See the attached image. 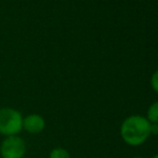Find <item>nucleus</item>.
Returning <instances> with one entry per match:
<instances>
[{
	"instance_id": "1",
	"label": "nucleus",
	"mask_w": 158,
	"mask_h": 158,
	"mask_svg": "<svg viewBox=\"0 0 158 158\" xmlns=\"http://www.w3.org/2000/svg\"><path fill=\"white\" fill-rule=\"evenodd\" d=\"M119 135L127 145L140 146L151 137V123L143 115H130L121 124Z\"/></svg>"
},
{
	"instance_id": "2",
	"label": "nucleus",
	"mask_w": 158,
	"mask_h": 158,
	"mask_svg": "<svg viewBox=\"0 0 158 158\" xmlns=\"http://www.w3.org/2000/svg\"><path fill=\"white\" fill-rule=\"evenodd\" d=\"M23 114L10 106L0 108V135L4 137L17 135L23 131Z\"/></svg>"
},
{
	"instance_id": "3",
	"label": "nucleus",
	"mask_w": 158,
	"mask_h": 158,
	"mask_svg": "<svg viewBox=\"0 0 158 158\" xmlns=\"http://www.w3.org/2000/svg\"><path fill=\"white\" fill-rule=\"evenodd\" d=\"M27 143L19 135L4 137L0 143V158H24Z\"/></svg>"
},
{
	"instance_id": "4",
	"label": "nucleus",
	"mask_w": 158,
	"mask_h": 158,
	"mask_svg": "<svg viewBox=\"0 0 158 158\" xmlns=\"http://www.w3.org/2000/svg\"><path fill=\"white\" fill-rule=\"evenodd\" d=\"M46 127L45 118L41 114L30 113L23 118V130L29 135H39L43 132Z\"/></svg>"
},
{
	"instance_id": "5",
	"label": "nucleus",
	"mask_w": 158,
	"mask_h": 158,
	"mask_svg": "<svg viewBox=\"0 0 158 158\" xmlns=\"http://www.w3.org/2000/svg\"><path fill=\"white\" fill-rule=\"evenodd\" d=\"M145 117L151 124H158V100L150 104Z\"/></svg>"
},
{
	"instance_id": "6",
	"label": "nucleus",
	"mask_w": 158,
	"mask_h": 158,
	"mask_svg": "<svg viewBox=\"0 0 158 158\" xmlns=\"http://www.w3.org/2000/svg\"><path fill=\"white\" fill-rule=\"evenodd\" d=\"M48 158H71V155L67 148L57 146L51 150V152L48 153Z\"/></svg>"
},
{
	"instance_id": "7",
	"label": "nucleus",
	"mask_w": 158,
	"mask_h": 158,
	"mask_svg": "<svg viewBox=\"0 0 158 158\" xmlns=\"http://www.w3.org/2000/svg\"><path fill=\"white\" fill-rule=\"evenodd\" d=\"M150 83H151V87H152V89L158 94V69L152 74Z\"/></svg>"
},
{
	"instance_id": "8",
	"label": "nucleus",
	"mask_w": 158,
	"mask_h": 158,
	"mask_svg": "<svg viewBox=\"0 0 158 158\" xmlns=\"http://www.w3.org/2000/svg\"><path fill=\"white\" fill-rule=\"evenodd\" d=\"M158 135V124H151V135Z\"/></svg>"
},
{
	"instance_id": "9",
	"label": "nucleus",
	"mask_w": 158,
	"mask_h": 158,
	"mask_svg": "<svg viewBox=\"0 0 158 158\" xmlns=\"http://www.w3.org/2000/svg\"><path fill=\"white\" fill-rule=\"evenodd\" d=\"M152 158H158V153H156V154H154V155H153Z\"/></svg>"
},
{
	"instance_id": "10",
	"label": "nucleus",
	"mask_w": 158,
	"mask_h": 158,
	"mask_svg": "<svg viewBox=\"0 0 158 158\" xmlns=\"http://www.w3.org/2000/svg\"><path fill=\"white\" fill-rule=\"evenodd\" d=\"M132 158H145V157H142V156H135V157H132Z\"/></svg>"
}]
</instances>
